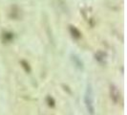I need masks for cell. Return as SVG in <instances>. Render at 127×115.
<instances>
[{
  "label": "cell",
  "instance_id": "obj_1",
  "mask_svg": "<svg viewBox=\"0 0 127 115\" xmlns=\"http://www.w3.org/2000/svg\"><path fill=\"white\" fill-rule=\"evenodd\" d=\"M84 104L87 109V112L89 115H95V98H94V91L92 88V85L88 84L85 94H84Z\"/></svg>",
  "mask_w": 127,
  "mask_h": 115
},
{
  "label": "cell",
  "instance_id": "obj_2",
  "mask_svg": "<svg viewBox=\"0 0 127 115\" xmlns=\"http://www.w3.org/2000/svg\"><path fill=\"white\" fill-rule=\"evenodd\" d=\"M110 96H111V99L115 104H118L120 101V98H121V93L118 89V87L114 85V84H111L110 85Z\"/></svg>",
  "mask_w": 127,
  "mask_h": 115
},
{
  "label": "cell",
  "instance_id": "obj_3",
  "mask_svg": "<svg viewBox=\"0 0 127 115\" xmlns=\"http://www.w3.org/2000/svg\"><path fill=\"white\" fill-rule=\"evenodd\" d=\"M95 57L97 62H99L100 64L106 63V59H107V55H106V53H104V52H102V51H98L95 55Z\"/></svg>",
  "mask_w": 127,
  "mask_h": 115
},
{
  "label": "cell",
  "instance_id": "obj_4",
  "mask_svg": "<svg viewBox=\"0 0 127 115\" xmlns=\"http://www.w3.org/2000/svg\"><path fill=\"white\" fill-rule=\"evenodd\" d=\"M72 60H73V62L74 64L76 65V67H77L78 69H83V62L82 60L79 58L77 57L76 55H72Z\"/></svg>",
  "mask_w": 127,
  "mask_h": 115
},
{
  "label": "cell",
  "instance_id": "obj_5",
  "mask_svg": "<svg viewBox=\"0 0 127 115\" xmlns=\"http://www.w3.org/2000/svg\"><path fill=\"white\" fill-rule=\"evenodd\" d=\"M70 33L72 34L73 38H76V39L81 38V33L79 32V30L77 28H76L75 26H70Z\"/></svg>",
  "mask_w": 127,
  "mask_h": 115
},
{
  "label": "cell",
  "instance_id": "obj_6",
  "mask_svg": "<svg viewBox=\"0 0 127 115\" xmlns=\"http://www.w3.org/2000/svg\"><path fill=\"white\" fill-rule=\"evenodd\" d=\"M13 38V34H12V33L6 32V33H4V34H3V40H4V41H6V42L11 41Z\"/></svg>",
  "mask_w": 127,
  "mask_h": 115
},
{
  "label": "cell",
  "instance_id": "obj_7",
  "mask_svg": "<svg viewBox=\"0 0 127 115\" xmlns=\"http://www.w3.org/2000/svg\"><path fill=\"white\" fill-rule=\"evenodd\" d=\"M20 64H21V66L23 67V69H24L27 73H30V72H31V67H30V65H29V63H28L27 61L21 60V61H20Z\"/></svg>",
  "mask_w": 127,
  "mask_h": 115
},
{
  "label": "cell",
  "instance_id": "obj_8",
  "mask_svg": "<svg viewBox=\"0 0 127 115\" xmlns=\"http://www.w3.org/2000/svg\"><path fill=\"white\" fill-rule=\"evenodd\" d=\"M46 101H47V103H48V105L50 106V107H55V100H54V98L53 97H51V96H48L47 98H46Z\"/></svg>",
  "mask_w": 127,
  "mask_h": 115
}]
</instances>
